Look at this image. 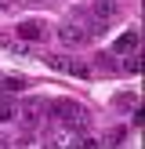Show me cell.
Wrapping results in <instances>:
<instances>
[{"mask_svg": "<svg viewBox=\"0 0 145 149\" xmlns=\"http://www.w3.org/2000/svg\"><path fill=\"white\" fill-rule=\"evenodd\" d=\"M7 11H14V0H0V15H7Z\"/></svg>", "mask_w": 145, "mask_h": 149, "instance_id": "13", "label": "cell"}, {"mask_svg": "<svg viewBox=\"0 0 145 149\" xmlns=\"http://www.w3.org/2000/svg\"><path fill=\"white\" fill-rule=\"evenodd\" d=\"M18 116H26V124H29V127H36V124H44V120H47V102H44V98H29L26 106L18 109Z\"/></svg>", "mask_w": 145, "mask_h": 149, "instance_id": "4", "label": "cell"}, {"mask_svg": "<svg viewBox=\"0 0 145 149\" xmlns=\"http://www.w3.org/2000/svg\"><path fill=\"white\" fill-rule=\"evenodd\" d=\"M29 4H44V0H29Z\"/></svg>", "mask_w": 145, "mask_h": 149, "instance_id": "14", "label": "cell"}, {"mask_svg": "<svg viewBox=\"0 0 145 149\" xmlns=\"http://www.w3.org/2000/svg\"><path fill=\"white\" fill-rule=\"evenodd\" d=\"M134 47H138V29L130 26V29H123V33L116 36L113 51H116V55H134Z\"/></svg>", "mask_w": 145, "mask_h": 149, "instance_id": "6", "label": "cell"}, {"mask_svg": "<svg viewBox=\"0 0 145 149\" xmlns=\"http://www.w3.org/2000/svg\"><path fill=\"white\" fill-rule=\"evenodd\" d=\"M58 40L69 44V47H80V44H87V33L76 26V22H65V26H58Z\"/></svg>", "mask_w": 145, "mask_h": 149, "instance_id": "5", "label": "cell"}, {"mask_svg": "<svg viewBox=\"0 0 145 149\" xmlns=\"http://www.w3.org/2000/svg\"><path fill=\"white\" fill-rule=\"evenodd\" d=\"M123 142V127H113L109 131V146H120Z\"/></svg>", "mask_w": 145, "mask_h": 149, "instance_id": "12", "label": "cell"}, {"mask_svg": "<svg viewBox=\"0 0 145 149\" xmlns=\"http://www.w3.org/2000/svg\"><path fill=\"white\" fill-rule=\"evenodd\" d=\"M11 120H18V106H14V98L0 95V124H11Z\"/></svg>", "mask_w": 145, "mask_h": 149, "instance_id": "7", "label": "cell"}, {"mask_svg": "<svg viewBox=\"0 0 145 149\" xmlns=\"http://www.w3.org/2000/svg\"><path fill=\"white\" fill-rule=\"evenodd\" d=\"M72 149H102V146H98V138H91V135H72Z\"/></svg>", "mask_w": 145, "mask_h": 149, "instance_id": "9", "label": "cell"}, {"mask_svg": "<svg viewBox=\"0 0 145 149\" xmlns=\"http://www.w3.org/2000/svg\"><path fill=\"white\" fill-rule=\"evenodd\" d=\"M0 91L11 98V95H18V91H26V80L22 77H0Z\"/></svg>", "mask_w": 145, "mask_h": 149, "instance_id": "8", "label": "cell"}, {"mask_svg": "<svg viewBox=\"0 0 145 149\" xmlns=\"http://www.w3.org/2000/svg\"><path fill=\"white\" fill-rule=\"evenodd\" d=\"M87 18H94V22H102V26H109L113 18H120V0H94Z\"/></svg>", "mask_w": 145, "mask_h": 149, "instance_id": "3", "label": "cell"}, {"mask_svg": "<svg viewBox=\"0 0 145 149\" xmlns=\"http://www.w3.org/2000/svg\"><path fill=\"white\" fill-rule=\"evenodd\" d=\"M123 62H127V65H123V69H127V73H138V69H142V65H138V62H142V58H138V55H127V58H123Z\"/></svg>", "mask_w": 145, "mask_h": 149, "instance_id": "11", "label": "cell"}, {"mask_svg": "<svg viewBox=\"0 0 145 149\" xmlns=\"http://www.w3.org/2000/svg\"><path fill=\"white\" fill-rule=\"evenodd\" d=\"M113 106H116V109H134V95H123V98H116Z\"/></svg>", "mask_w": 145, "mask_h": 149, "instance_id": "10", "label": "cell"}, {"mask_svg": "<svg viewBox=\"0 0 145 149\" xmlns=\"http://www.w3.org/2000/svg\"><path fill=\"white\" fill-rule=\"evenodd\" d=\"M14 33H18V40H26V44H40L44 36H47V22L44 18H22L18 26H14Z\"/></svg>", "mask_w": 145, "mask_h": 149, "instance_id": "2", "label": "cell"}, {"mask_svg": "<svg viewBox=\"0 0 145 149\" xmlns=\"http://www.w3.org/2000/svg\"><path fill=\"white\" fill-rule=\"evenodd\" d=\"M47 116H58V120H62L69 131H76V135L91 124V113H87L84 106H76V102H69V98H62V102H47Z\"/></svg>", "mask_w": 145, "mask_h": 149, "instance_id": "1", "label": "cell"}]
</instances>
